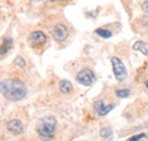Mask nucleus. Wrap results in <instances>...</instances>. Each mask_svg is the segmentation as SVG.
Here are the masks:
<instances>
[{"instance_id": "f257e3e1", "label": "nucleus", "mask_w": 148, "mask_h": 141, "mask_svg": "<svg viewBox=\"0 0 148 141\" xmlns=\"http://www.w3.org/2000/svg\"><path fill=\"white\" fill-rule=\"evenodd\" d=\"M0 92L3 98L9 101H19L26 97L27 89L22 80L9 77L0 82Z\"/></svg>"}, {"instance_id": "f03ea898", "label": "nucleus", "mask_w": 148, "mask_h": 141, "mask_svg": "<svg viewBox=\"0 0 148 141\" xmlns=\"http://www.w3.org/2000/svg\"><path fill=\"white\" fill-rule=\"evenodd\" d=\"M47 29L57 43L65 42L70 36V27L67 22L59 17H50L47 19Z\"/></svg>"}, {"instance_id": "7ed1b4c3", "label": "nucleus", "mask_w": 148, "mask_h": 141, "mask_svg": "<svg viewBox=\"0 0 148 141\" xmlns=\"http://www.w3.org/2000/svg\"><path fill=\"white\" fill-rule=\"evenodd\" d=\"M36 131L41 140H53L56 134V131H57V120L51 115L43 116L37 123Z\"/></svg>"}, {"instance_id": "20e7f679", "label": "nucleus", "mask_w": 148, "mask_h": 141, "mask_svg": "<svg viewBox=\"0 0 148 141\" xmlns=\"http://www.w3.org/2000/svg\"><path fill=\"white\" fill-rule=\"evenodd\" d=\"M27 43H29V46L33 50L40 53V51H43L48 47L49 39H48V35L46 34L43 31L36 30V31H32L29 34V36H27Z\"/></svg>"}, {"instance_id": "39448f33", "label": "nucleus", "mask_w": 148, "mask_h": 141, "mask_svg": "<svg viewBox=\"0 0 148 141\" xmlns=\"http://www.w3.org/2000/svg\"><path fill=\"white\" fill-rule=\"evenodd\" d=\"M75 80L83 87H91L96 82V73L90 67H83L76 73Z\"/></svg>"}, {"instance_id": "423d86ee", "label": "nucleus", "mask_w": 148, "mask_h": 141, "mask_svg": "<svg viewBox=\"0 0 148 141\" xmlns=\"http://www.w3.org/2000/svg\"><path fill=\"white\" fill-rule=\"evenodd\" d=\"M111 63H112V68H113V73H114L115 79L119 82L125 81L127 77H128V70H127V67H125L124 63L122 62V59L114 56V57L111 58Z\"/></svg>"}, {"instance_id": "0eeeda50", "label": "nucleus", "mask_w": 148, "mask_h": 141, "mask_svg": "<svg viewBox=\"0 0 148 141\" xmlns=\"http://www.w3.org/2000/svg\"><path fill=\"white\" fill-rule=\"evenodd\" d=\"M5 130H6L8 133H10L12 136L17 137V136H21V134L24 133L25 127H24V123H23L22 120L14 117V118L8 120V121L5 123Z\"/></svg>"}, {"instance_id": "6e6552de", "label": "nucleus", "mask_w": 148, "mask_h": 141, "mask_svg": "<svg viewBox=\"0 0 148 141\" xmlns=\"http://www.w3.org/2000/svg\"><path fill=\"white\" fill-rule=\"evenodd\" d=\"M115 104L114 103H107L104 99H99L96 100L93 104V110L98 116H106L110 112H112L115 108Z\"/></svg>"}, {"instance_id": "1a4fd4ad", "label": "nucleus", "mask_w": 148, "mask_h": 141, "mask_svg": "<svg viewBox=\"0 0 148 141\" xmlns=\"http://www.w3.org/2000/svg\"><path fill=\"white\" fill-rule=\"evenodd\" d=\"M14 47V40L10 36H5L0 42V59L5 58Z\"/></svg>"}, {"instance_id": "9d476101", "label": "nucleus", "mask_w": 148, "mask_h": 141, "mask_svg": "<svg viewBox=\"0 0 148 141\" xmlns=\"http://www.w3.org/2000/svg\"><path fill=\"white\" fill-rule=\"evenodd\" d=\"M58 88L63 94H69L73 91V84L67 80H62L58 83Z\"/></svg>"}, {"instance_id": "9b49d317", "label": "nucleus", "mask_w": 148, "mask_h": 141, "mask_svg": "<svg viewBox=\"0 0 148 141\" xmlns=\"http://www.w3.org/2000/svg\"><path fill=\"white\" fill-rule=\"evenodd\" d=\"M113 32H114L113 30L108 29V27H106V26L98 27V29L95 30V33H96V34L99 35V36H101V38H104V39H108V38H111L112 35L114 34Z\"/></svg>"}, {"instance_id": "f8f14e48", "label": "nucleus", "mask_w": 148, "mask_h": 141, "mask_svg": "<svg viewBox=\"0 0 148 141\" xmlns=\"http://www.w3.org/2000/svg\"><path fill=\"white\" fill-rule=\"evenodd\" d=\"M133 49H134V50H138V51H140V53H143L145 56L148 55V47L144 41H137V42L133 44Z\"/></svg>"}, {"instance_id": "ddd939ff", "label": "nucleus", "mask_w": 148, "mask_h": 141, "mask_svg": "<svg viewBox=\"0 0 148 141\" xmlns=\"http://www.w3.org/2000/svg\"><path fill=\"white\" fill-rule=\"evenodd\" d=\"M100 136H101L105 140H112V138H113V131H112L111 127L104 126V127H101V130H100Z\"/></svg>"}, {"instance_id": "4468645a", "label": "nucleus", "mask_w": 148, "mask_h": 141, "mask_svg": "<svg viewBox=\"0 0 148 141\" xmlns=\"http://www.w3.org/2000/svg\"><path fill=\"white\" fill-rule=\"evenodd\" d=\"M115 94L119 98H127L130 96V90L129 89H117L115 91Z\"/></svg>"}, {"instance_id": "2eb2a0df", "label": "nucleus", "mask_w": 148, "mask_h": 141, "mask_svg": "<svg viewBox=\"0 0 148 141\" xmlns=\"http://www.w3.org/2000/svg\"><path fill=\"white\" fill-rule=\"evenodd\" d=\"M72 0H47V5H50V6H55V5H67L70 3Z\"/></svg>"}, {"instance_id": "dca6fc26", "label": "nucleus", "mask_w": 148, "mask_h": 141, "mask_svg": "<svg viewBox=\"0 0 148 141\" xmlns=\"http://www.w3.org/2000/svg\"><path fill=\"white\" fill-rule=\"evenodd\" d=\"M145 138H146V134L145 133H139V134H136V136L129 138L127 141H140L143 140V139H145Z\"/></svg>"}, {"instance_id": "f3484780", "label": "nucleus", "mask_w": 148, "mask_h": 141, "mask_svg": "<svg viewBox=\"0 0 148 141\" xmlns=\"http://www.w3.org/2000/svg\"><path fill=\"white\" fill-rule=\"evenodd\" d=\"M141 9L144 10V13H148V0H145L141 5Z\"/></svg>"}, {"instance_id": "a211bd4d", "label": "nucleus", "mask_w": 148, "mask_h": 141, "mask_svg": "<svg viewBox=\"0 0 148 141\" xmlns=\"http://www.w3.org/2000/svg\"><path fill=\"white\" fill-rule=\"evenodd\" d=\"M32 3H38V2H41V1H43V0H30Z\"/></svg>"}, {"instance_id": "6ab92c4d", "label": "nucleus", "mask_w": 148, "mask_h": 141, "mask_svg": "<svg viewBox=\"0 0 148 141\" xmlns=\"http://www.w3.org/2000/svg\"><path fill=\"white\" fill-rule=\"evenodd\" d=\"M145 86H146V88L148 89V81H146V82H145Z\"/></svg>"}]
</instances>
